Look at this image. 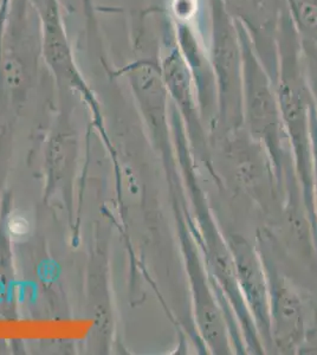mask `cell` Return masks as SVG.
Here are the masks:
<instances>
[{"label":"cell","mask_w":317,"mask_h":355,"mask_svg":"<svg viewBox=\"0 0 317 355\" xmlns=\"http://www.w3.org/2000/svg\"><path fill=\"white\" fill-rule=\"evenodd\" d=\"M302 40L317 49V0H284Z\"/></svg>","instance_id":"obj_1"}]
</instances>
